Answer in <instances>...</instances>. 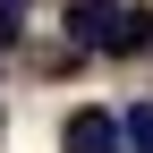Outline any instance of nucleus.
<instances>
[{
    "label": "nucleus",
    "instance_id": "obj_4",
    "mask_svg": "<svg viewBox=\"0 0 153 153\" xmlns=\"http://www.w3.org/2000/svg\"><path fill=\"white\" fill-rule=\"evenodd\" d=\"M17 34H26V17H17V0H0V51H17Z\"/></svg>",
    "mask_w": 153,
    "mask_h": 153
},
{
    "label": "nucleus",
    "instance_id": "obj_3",
    "mask_svg": "<svg viewBox=\"0 0 153 153\" xmlns=\"http://www.w3.org/2000/svg\"><path fill=\"white\" fill-rule=\"evenodd\" d=\"M119 128H128V153H153V102H136V111H119Z\"/></svg>",
    "mask_w": 153,
    "mask_h": 153
},
{
    "label": "nucleus",
    "instance_id": "obj_1",
    "mask_svg": "<svg viewBox=\"0 0 153 153\" xmlns=\"http://www.w3.org/2000/svg\"><path fill=\"white\" fill-rule=\"evenodd\" d=\"M68 43H76V51H153V9L76 0V9H68Z\"/></svg>",
    "mask_w": 153,
    "mask_h": 153
},
{
    "label": "nucleus",
    "instance_id": "obj_2",
    "mask_svg": "<svg viewBox=\"0 0 153 153\" xmlns=\"http://www.w3.org/2000/svg\"><path fill=\"white\" fill-rule=\"evenodd\" d=\"M60 153H128V128L111 119L102 102H76L60 119Z\"/></svg>",
    "mask_w": 153,
    "mask_h": 153
}]
</instances>
